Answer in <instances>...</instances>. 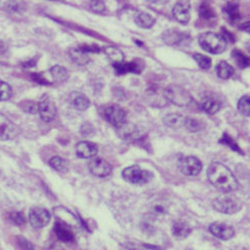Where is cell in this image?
<instances>
[{"instance_id": "cell-1", "label": "cell", "mask_w": 250, "mask_h": 250, "mask_svg": "<svg viewBox=\"0 0 250 250\" xmlns=\"http://www.w3.org/2000/svg\"><path fill=\"white\" fill-rule=\"evenodd\" d=\"M207 177L210 183L222 192H233L238 189V181L232 171L223 164L213 163L207 169Z\"/></svg>"}, {"instance_id": "cell-2", "label": "cell", "mask_w": 250, "mask_h": 250, "mask_svg": "<svg viewBox=\"0 0 250 250\" xmlns=\"http://www.w3.org/2000/svg\"><path fill=\"white\" fill-rule=\"evenodd\" d=\"M198 41L203 50L213 55H219L225 52L228 44L220 34H216L213 33V31H207V33L201 34Z\"/></svg>"}, {"instance_id": "cell-3", "label": "cell", "mask_w": 250, "mask_h": 250, "mask_svg": "<svg viewBox=\"0 0 250 250\" xmlns=\"http://www.w3.org/2000/svg\"><path fill=\"white\" fill-rule=\"evenodd\" d=\"M164 95L170 103L180 107L190 105V103L193 101V97L189 91H187L180 85L171 84L167 86L164 90Z\"/></svg>"}, {"instance_id": "cell-4", "label": "cell", "mask_w": 250, "mask_h": 250, "mask_svg": "<svg viewBox=\"0 0 250 250\" xmlns=\"http://www.w3.org/2000/svg\"><path fill=\"white\" fill-rule=\"evenodd\" d=\"M122 178L129 184L145 185L152 180L153 174L150 170L144 169L142 167L133 165L123 169Z\"/></svg>"}, {"instance_id": "cell-5", "label": "cell", "mask_w": 250, "mask_h": 250, "mask_svg": "<svg viewBox=\"0 0 250 250\" xmlns=\"http://www.w3.org/2000/svg\"><path fill=\"white\" fill-rule=\"evenodd\" d=\"M212 205L217 212L228 215L235 214L242 208V203L231 196L217 197L213 200Z\"/></svg>"}, {"instance_id": "cell-6", "label": "cell", "mask_w": 250, "mask_h": 250, "mask_svg": "<svg viewBox=\"0 0 250 250\" xmlns=\"http://www.w3.org/2000/svg\"><path fill=\"white\" fill-rule=\"evenodd\" d=\"M102 116L104 119L115 127L126 122V112L117 104H108L102 109Z\"/></svg>"}, {"instance_id": "cell-7", "label": "cell", "mask_w": 250, "mask_h": 250, "mask_svg": "<svg viewBox=\"0 0 250 250\" xmlns=\"http://www.w3.org/2000/svg\"><path fill=\"white\" fill-rule=\"evenodd\" d=\"M203 168L202 162L194 155H186L179 161V169L187 177L198 176Z\"/></svg>"}, {"instance_id": "cell-8", "label": "cell", "mask_w": 250, "mask_h": 250, "mask_svg": "<svg viewBox=\"0 0 250 250\" xmlns=\"http://www.w3.org/2000/svg\"><path fill=\"white\" fill-rule=\"evenodd\" d=\"M89 171L97 178H106L111 174L112 166L106 160L99 158V156H94L88 163Z\"/></svg>"}, {"instance_id": "cell-9", "label": "cell", "mask_w": 250, "mask_h": 250, "mask_svg": "<svg viewBox=\"0 0 250 250\" xmlns=\"http://www.w3.org/2000/svg\"><path fill=\"white\" fill-rule=\"evenodd\" d=\"M28 220L30 225L34 228L41 229L45 227L51 221V213L41 207H35L30 209L29 215H28Z\"/></svg>"}, {"instance_id": "cell-10", "label": "cell", "mask_w": 250, "mask_h": 250, "mask_svg": "<svg viewBox=\"0 0 250 250\" xmlns=\"http://www.w3.org/2000/svg\"><path fill=\"white\" fill-rule=\"evenodd\" d=\"M38 112L42 120L44 122L52 121L57 115V107L54 101L48 96L43 95L38 103Z\"/></svg>"}, {"instance_id": "cell-11", "label": "cell", "mask_w": 250, "mask_h": 250, "mask_svg": "<svg viewBox=\"0 0 250 250\" xmlns=\"http://www.w3.org/2000/svg\"><path fill=\"white\" fill-rule=\"evenodd\" d=\"M164 42L168 45H186L191 42V37L184 31L170 28L163 34Z\"/></svg>"}, {"instance_id": "cell-12", "label": "cell", "mask_w": 250, "mask_h": 250, "mask_svg": "<svg viewBox=\"0 0 250 250\" xmlns=\"http://www.w3.org/2000/svg\"><path fill=\"white\" fill-rule=\"evenodd\" d=\"M21 130L17 124H14L8 117L0 113V138L3 140H11L19 136Z\"/></svg>"}, {"instance_id": "cell-13", "label": "cell", "mask_w": 250, "mask_h": 250, "mask_svg": "<svg viewBox=\"0 0 250 250\" xmlns=\"http://www.w3.org/2000/svg\"><path fill=\"white\" fill-rule=\"evenodd\" d=\"M116 130L118 136L123 140H126V142H135V140L139 139L144 135L142 129L136 126L135 124L128 122H124L121 124L120 126L116 127Z\"/></svg>"}, {"instance_id": "cell-14", "label": "cell", "mask_w": 250, "mask_h": 250, "mask_svg": "<svg viewBox=\"0 0 250 250\" xmlns=\"http://www.w3.org/2000/svg\"><path fill=\"white\" fill-rule=\"evenodd\" d=\"M209 231L211 234L221 240H229L235 235V230L234 228L223 222H214L209 226Z\"/></svg>"}, {"instance_id": "cell-15", "label": "cell", "mask_w": 250, "mask_h": 250, "mask_svg": "<svg viewBox=\"0 0 250 250\" xmlns=\"http://www.w3.org/2000/svg\"><path fill=\"white\" fill-rule=\"evenodd\" d=\"M115 72L118 75H124L127 73L139 74L143 71L145 64L142 60H133L131 62H121L117 64H112Z\"/></svg>"}, {"instance_id": "cell-16", "label": "cell", "mask_w": 250, "mask_h": 250, "mask_svg": "<svg viewBox=\"0 0 250 250\" xmlns=\"http://www.w3.org/2000/svg\"><path fill=\"white\" fill-rule=\"evenodd\" d=\"M173 15L181 24H188L191 20V3L189 1L177 2L173 8Z\"/></svg>"}, {"instance_id": "cell-17", "label": "cell", "mask_w": 250, "mask_h": 250, "mask_svg": "<svg viewBox=\"0 0 250 250\" xmlns=\"http://www.w3.org/2000/svg\"><path fill=\"white\" fill-rule=\"evenodd\" d=\"M98 152V146L88 140H83L76 146V153L81 159H92Z\"/></svg>"}, {"instance_id": "cell-18", "label": "cell", "mask_w": 250, "mask_h": 250, "mask_svg": "<svg viewBox=\"0 0 250 250\" xmlns=\"http://www.w3.org/2000/svg\"><path fill=\"white\" fill-rule=\"evenodd\" d=\"M70 103L71 105L79 111H85L90 107L91 102L85 94L74 91L70 94Z\"/></svg>"}, {"instance_id": "cell-19", "label": "cell", "mask_w": 250, "mask_h": 250, "mask_svg": "<svg viewBox=\"0 0 250 250\" xmlns=\"http://www.w3.org/2000/svg\"><path fill=\"white\" fill-rule=\"evenodd\" d=\"M54 231H55L56 236L62 242L69 243V242H73L75 239V235H74L72 229L67 224L62 223V222H57L55 224Z\"/></svg>"}, {"instance_id": "cell-20", "label": "cell", "mask_w": 250, "mask_h": 250, "mask_svg": "<svg viewBox=\"0 0 250 250\" xmlns=\"http://www.w3.org/2000/svg\"><path fill=\"white\" fill-rule=\"evenodd\" d=\"M171 232L179 239H185L190 235L192 227L184 220H177L171 225Z\"/></svg>"}, {"instance_id": "cell-21", "label": "cell", "mask_w": 250, "mask_h": 250, "mask_svg": "<svg viewBox=\"0 0 250 250\" xmlns=\"http://www.w3.org/2000/svg\"><path fill=\"white\" fill-rule=\"evenodd\" d=\"M201 109L208 114H216L221 109V103L212 96H206L202 99L200 103Z\"/></svg>"}, {"instance_id": "cell-22", "label": "cell", "mask_w": 250, "mask_h": 250, "mask_svg": "<svg viewBox=\"0 0 250 250\" xmlns=\"http://www.w3.org/2000/svg\"><path fill=\"white\" fill-rule=\"evenodd\" d=\"M186 121H187V117L182 114H179V113L167 114L163 119V122L167 125V127L175 128V129L184 127L186 124Z\"/></svg>"}, {"instance_id": "cell-23", "label": "cell", "mask_w": 250, "mask_h": 250, "mask_svg": "<svg viewBox=\"0 0 250 250\" xmlns=\"http://www.w3.org/2000/svg\"><path fill=\"white\" fill-rule=\"evenodd\" d=\"M223 13L230 23H235L241 19L239 5L235 2H227L223 8Z\"/></svg>"}, {"instance_id": "cell-24", "label": "cell", "mask_w": 250, "mask_h": 250, "mask_svg": "<svg viewBox=\"0 0 250 250\" xmlns=\"http://www.w3.org/2000/svg\"><path fill=\"white\" fill-rule=\"evenodd\" d=\"M69 56L71 58V60L75 62V64L79 65V66H85L87 65L90 58L88 56V54H86L85 52H83L79 46H76V48H72L69 51Z\"/></svg>"}, {"instance_id": "cell-25", "label": "cell", "mask_w": 250, "mask_h": 250, "mask_svg": "<svg viewBox=\"0 0 250 250\" xmlns=\"http://www.w3.org/2000/svg\"><path fill=\"white\" fill-rule=\"evenodd\" d=\"M134 22L140 28L148 29L155 24V19L146 12H138L134 17Z\"/></svg>"}, {"instance_id": "cell-26", "label": "cell", "mask_w": 250, "mask_h": 250, "mask_svg": "<svg viewBox=\"0 0 250 250\" xmlns=\"http://www.w3.org/2000/svg\"><path fill=\"white\" fill-rule=\"evenodd\" d=\"M216 73L220 79L227 80L234 75V69L226 61H221L216 66Z\"/></svg>"}, {"instance_id": "cell-27", "label": "cell", "mask_w": 250, "mask_h": 250, "mask_svg": "<svg viewBox=\"0 0 250 250\" xmlns=\"http://www.w3.org/2000/svg\"><path fill=\"white\" fill-rule=\"evenodd\" d=\"M48 72H49V75H50V78H51L53 84L64 82V81H66L67 77H68L67 70L62 66H54Z\"/></svg>"}, {"instance_id": "cell-28", "label": "cell", "mask_w": 250, "mask_h": 250, "mask_svg": "<svg viewBox=\"0 0 250 250\" xmlns=\"http://www.w3.org/2000/svg\"><path fill=\"white\" fill-rule=\"evenodd\" d=\"M104 53L107 56V58L112 62V64H117V62H121L124 61V56L122 52L115 48V46H106L104 49Z\"/></svg>"}, {"instance_id": "cell-29", "label": "cell", "mask_w": 250, "mask_h": 250, "mask_svg": "<svg viewBox=\"0 0 250 250\" xmlns=\"http://www.w3.org/2000/svg\"><path fill=\"white\" fill-rule=\"evenodd\" d=\"M231 56L239 68L246 69L249 66V58L240 50H233Z\"/></svg>"}, {"instance_id": "cell-30", "label": "cell", "mask_w": 250, "mask_h": 250, "mask_svg": "<svg viewBox=\"0 0 250 250\" xmlns=\"http://www.w3.org/2000/svg\"><path fill=\"white\" fill-rule=\"evenodd\" d=\"M199 15L202 20L210 21L216 17V13L208 2H202L199 7Z\"/></svg>"}, {"instance_id": "cell-31", "label": "cell", "mask_w": 250, "mask_h": 250, "mask_svg": "<svg viewBox=\"0 0 250 250\" xmlns=\"http://www.w3.org/2000/svg\"><path fill=\"white\" fill-rule=\"evenodd\" d=\"M49 164L55 170L59 171V173H66V171H68V163L64 159H62L61 156H53Z\"/></svg>"}, {"instance_id": "cell-32", "label": "cell", "mask_w": 250, "mask_h": 250, "mask_svg": "<svg viewBox=\"0 0 250 250\" xmlns=\"http://www.w3.org/2000/svg\"><path fill=\"white\" fill-rule=\"evenodd\" d=\"M185 127L191 132H198V131H201L202 129L205 128V123L197 118L187 117Z\"/></svg>"}, {"instance_id": "cell-33", "label": "cell", "mask_w": 250, "mask_h": 250, "mask_svg": "<svg viewBox=\"0 0 250 250\" xmlns=\"http://www.w3.org/2000/svg\"><path fill=\"white\" fill-rule=\"evenodd\" d=\"M193 59L197 62V64L199 67L203 70H209L212 66V60L206 55H202V54H195L193 56Z\"/></svg>"}, {"instance_id": "cell-34", "label": "cell", "mask_w": 250, "mask_h": 250, "mask_svg": "<svg viewBox=\"0 0 250 250\" xmlns=\"http://www.w3.org/2000/svg\"><path fill=\"white\" fill-rule=\"evenodd\" d=\"M237 109L242 115L249 117V115H250V98L248 95H245L239 99V101L237 103Z\"/></svg>"}, {"instance_id": "cell-35", "label": "cell", "mask_w": 250, "mask_h": 250, "mask_svg": "<svg viewBox=\"0 0 250 250\" xmlns=\"http://www.w3.org/2000/svg\"><path fill=\"white\" fill-rule=\"evenodd\" d=\"M219 143L220 144H223V145H225V146H228L232 150H234V151H237V152H239V153H241V154H244L241 150H240V147L238 146V145H237V143L235 142V140H234L228 133H224L223 134V136H222V138L219 140Z\"/></svg>"}, {"instance_id": "cell-36", "label": "cell", "mask_w": 250, "mask_h": 250, "mask_svg": "<svg viewBox=\"0 0 250 250\" xmlns=\"http://www.w3.org/2000/svg\"><path fill=\"white\" fill-rule=\"evenodd\" d=\"M12 96V89L9 84L0 80V101H6Z\"/></svg>"}, {"instance_id": "cell-37", "label": "cell", "mask_w": 250, "mask_h": 250, "mask_svg": "<svg viewBox=\"0 0 250 250\" xmlns=\"http://www.w3.org/2000/svg\"><path fill=\"white\" fill-rule=\"evenodd\" d=\"M21 107L22 110L26 113L30 114H35L38 112V103L31 100H25L21 104Z\"/></svg>"}, {"instance_id": "cell-38", "label": "cell", "mask_w": 250, "mask_h": 250, "mask_svg": "<svg viewBox=\"0 0 250 250\" xmlns=\"http://www.w3.org/2000/svg\"><path fill=\"white\" fill-rule=\"evenodd\" d=\"M80 132L84 137H92L95 134V127L90 122H84L80 127Z\"/></svg>"}, {"instance_id": "cell-39", "label": "cell", "mask_w": 250, "mask_h": 250, "mask_svg": "<svg viewBox=\"0 0 250 250\" xmlns=\"http://www.w3.org/2000/svg\"><path fill=\"white\" fill-rule=\"evenodd\" d=\"M10 220L17 225H23L25 223V218L22 213L21 212H13L9 216Z\"/></svg>"}, {"instance_id": "cell-40", "label": "cell", "mask_w": 250, "mask_h": 250, "mask_svg": "<svg viewBox=\"0 0 250 250\" xmlns=\"http://www.w3.org/2000/svg\"><path fill=\"white\" fill-rule=\"evenodd\" d=\"M79 48L83 51V52H85L86 54H89V53H93V54H97V53H99L100 51H101V48L99 45H97V44H86V43H84V44H81V45H79Z\"/></svg>"}, {"instance_id": "cell-41", "label": "cell", "mask_w": 250, "mask_h": 250, "mask_svg": "<svg viewBox=\"0 0 250 250\" xmlns=\"http://www.w3.org/2000/svg\"><path fill=\"white\" fill-rule=\"evenodd\" d=\"M90 8L96 13L103 12L105 10V3L103 1H91Z\"/></svg>"}, {"instance_id": "cell-42", "label": "cell", "mask_w": 250, "mask_h": 250, "mask_svg": "<svg viewBox=\"0 0 250 250\" xmlns=\"http://www.w3.org/2000/svg\"><path fill=\"white\" fill-rule=\"evenodd\" d=\"M18 242L20 246L22 248V250H36L34 245L23 237H18Z\"/></svg>"}, {"instance_id": "cell-43", "label": "cell", "mask_w": 250, "mask_h": 250, "mask_svg": "<svg viewBox=\"0 0 250 250\" xmlns=\"http://www.w3.org/2000/svg\"><path fill=\"white\" fill-rule=\"evenodd\" d=\"M221 35V37L227 42V43H228V42H235V37H234L229 30H227L225 27H222V34H220Z\"/></svg>"}, {"instance_id": "cell-44", "label": "cell", "mask_w": 250, "mask_h": 250, "mask_svg": "<svg viewBox=\"0 0 250 250\" xmlns=\"http://www.w3.org/2000/svg\"><path fill=\"white\" fill-rule=\"evenodd\" d=\"M7 50H8V46H7V44H6L4 42L0 41V56L3 55V54H5V53L7 52Z\"/></svg>"}, {"instance_id": "cell-45", "label": "cell", "mask_w": 250, "mask_h": 250, "mask_svg": "<svg viewBox=\"0 0 250 250\" xmlns=\"http://www.w3.org/2000/svg\"><path fill=\"white\" fill-rule=\"evenodd\" d=\"M249 24H250V22H249V21H246V22H244V23L240 26V28H241L242 30H245L246 33H249Z\"/></svg>"}]
</instances>
